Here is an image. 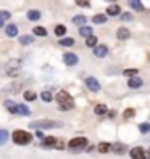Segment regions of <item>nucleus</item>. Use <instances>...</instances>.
I'll return each instance as SVG.
<instances>
[{
    "instance_id": "nucleus-14",
    "label": "nucleus",
    "mask_w": 150,
    "mask_h": 159,
    "mask_svg": "<svg viewBox=\"0 0 150 159\" xmlns=\"http://www.w3.org/2000/svg\"><path fill=\"white\" fill-rule=\"evenodd\" d=\"M129 35H131V34H129V30L124 29V27L118 29V32H117V37H118L120 41H127V39H129Z\"/></svg>"
},
{
    "instance_id": "nucleus-10",
    "label": "nucleus",
    "mask_w": 150,
    "mask_h": 159,
    "mask_svg": "<svg viewBox=\"0 0 150 159\" xmlns=\"http://www.w3.org/2000/svg\"><path fill=\"white\" fill-rule=\"evenodd\" d=\"M111 150H113L115 154H126L127 147L124 145V143H113V145H111Z\"/></svg>"
},
{
    "instance_id": "nucleus-11",
    "label": "nucleus",
    "mask_w": 150,
    "mask_h": 159,
    "mask_svg": "<svg viewBox=\"0 0 150 159\" xmlns=\"http://www.w3.org/2000/svg\"><path fill=\"white\" fill-rule=\"evenodd\" d=\"M141 85H143V80L138 78V76H134V78L129 80V87H131V89H139Z\"/></svg>"
},
{
    "instance_id": "nucleus-20",
    "label": "nucleus",
    "mask_w": 150,
    "mask_h": 159,
    "mask_svg": "<svg viewBox=\"0 0 150 159\" xmlns=\"http://www.w3.org/2000/svg\"><path fill=\"white\" fill-rule=\"evenodd\" d=\"M73 23H74V25H81V27H83V25H85V23H87V18L85 16H74L73 18Z\"/></svg>"
},
{
    "instance_id": "nucleus-28",
    "label": "nucleus",
    "mask_w": 150,
    "mask_h": 159,
    "mask_svg": "<svg viewBox=\"0 0 150 159\" xmlns=\"http://www.w3.org/2000/svg\"><path fill=\"white\" fill-rule=\"evenodd\" d=\"M34 35H46V29L44 27H34Z\"/></svg>"
},
{
    "instance_id": "nucleus-32",
    "label": "nucleus",
    "mask_w": 150,
    "mask_h": 159,
    "mask_svg": "<svg viewBox=\"0 0 150 159\" xmlns=\"http://www.w3.org/2000/svg\"><path fill=\"white\" fill-rule=\"evenodd\" d=\"M136 73H138V69H126V71H124V74H126V76H129V78H134V76H136Z\"/></svg>"
},
{
    "instance_id": "nucleus-24",
    "label": "nucleus",
    "mask_w": 150,
    "mask_h": 159,
    "mask_svg": "<svg viewBox=\"0 0 150 159\" xmlns=\"http://www.w3.org/2000/svg\"><path fill=\"white\" fill-rule=\"evenodd\" d=\"M23 97H25V101H35V99H37L35 92H32V90H27V92L23 94Z\"/></svg>"
},
{
    "instance_id": "nucleus-37",
    "label": "nucleus",
    "mask_w": 150,
    "mask_h": 159,
    "mask_svg": "<svg viewBox=\"0 0 150 159\" xmlns=\"http://www.w3.org/2000/svg\"><path fill=\"white\" fill-rule=\"evenodd\" d=\"M131 18H133L131 14H122V20H124V21H127V20H131Z\"/></svg>"
},
{
    "instance_id": "nucleus-1",
    "label": "nucleus",
    "mask_w": 150,
    "mask_h": 159,
    "mask_svg": "<svg viewBox=\"0 0 150 159\" xmlns=\"http://www.w3.org/2000/svg\"><path fill=\"white\" fill-rule=\"evenodd\" d=\"M62 122L60 120H50V119H42V120H35L30 124L32 129H37V131H42V129H55V127H62Z\"/></svg>"
},
{
    "instance_id": "nucleus-4",
    "label": "nucleus",
    "mask_w": 150,
    "mask_h": 159,
    "mask_svg": "<svg viewBox=\"0 0 150 159\" xmlns=\"http://www.w3.org/2000/svg\"><path fill=\"white\" fill-rule=\"evenodd\" d=\"M87 143H88V140L85 136H78V138H73L69 142V148L71 150H74V152H80L81 148H85L87 147Z\"/></svg>"
},
{
    "instance_id": "nucleus-36",
    "label": "nucleus",
    "mask_w": 150,
    "mask_h": 159,
    "mask_svg": "<svg viewBox=\"0 0 150 159\" xmlns=\"http://www.w3.org/2000/svg\"><path fill=\"white\" fill-rule=\"evenodd\" d=\"M80 7H90V2H78Z\"/></svg>"
},
{
    "instance_id": "nucleus-23",
    "label": "nucleus",
    "mask_w": 150,
    "mask_h": 159,
    "mask_svg": "<svg viewBox=\"0 0 150 159\" xmlns=\"http://www.w3.org/2000/svg\"><path fill=\"white\" fill-rule=\"evenodd\" d=\"M129 6L133 7L134 11H143V4L138 2V0H133V2H129Z\"/></svg>"
},
{
    "instance_id": "nucleus-38",
    "label": "nucleus",
    "mask_w": 150,
    "mask_h": 159,
    "mask_svg": "<svg viewBox=\"0 0 150 159\" xmlns=\"http://www.w3.org/2000/svg\"><path fill=\"white\" fill-rule=\"evenodd\" d=\"M0 27H4V21H2V20H0Z\"/></svg>"
},
{
    "instance_id": "nucleus-27",
    "label": "nucleus",
    "mask_w": 150,
    "mask_h": 159,
    "mask_svg": "<svg viewBox=\"0 0 150 159\" xmlns=\"http://www.w3.org/2000/svg\"><path fill=\"white\" fill-rule=\"evenodd\" d=\"M6 108L11 111V113H16V108H18V104H14L12 101H6Z\"/></svg>"
},
{
    "instance_id": "nucleus-29",
    "label": "nucleus",
    "mask_w": 150,
    "mask_h": 159,
    "mask_svg": "<svg viewBox=\"0 0 150 159\" xmlns=\"http://www.w3.org/2000/svg\"><path fill=\"white\" fill-rule=\"evenodd\" d=\"M60 44L62 46H73L74 44V39H73V37H64V39L60 41Z\"/></svg>"
},
{
    "instance_id": "nucleus-2",
    "label": "nucleus",
    "mask_w": 150,
    "mask_h": 159,
    "mask_svg": "<svg viewBox=\"0 0 150 159\" xmlns=\"http://www.w3.org/2000/svg\"><path fill=\"white\" fill-rule=\"evenodd\" d=\"M57 102H58V106L62 110H73L74 108V101H73V97L67 94L65 90H60V92H57Z\"/></svg>"
},
{
    "instance_id": "nucleus-18",
    "label": "nucleus",
    "mask_w": 150,
    "mask_h": 159,
    "mask_svg": "<svg viewBox=\"0 0 150 159\" xmlns=\"http://www.w3.org/2000/svg\"><path fill=\"white\" fill-rule=\"evenodd\" d=\"M97 150H99L101 154H106V152H110V150H111V143H99Z\"/></svg>"
},
{
    "instance_id": "nucleus-3",
    "label": "nucleus",
    "mask_w": 150,
    "mask_h": 159,
    "mask_svg": "<svg viewBox=\"0 0 150 159\" xmlns=\"http://www.w3.org/2000/svg\"><path fill=\"white\" fill-rule=\"evenodd\" d=\"M12 142L18 143V145H29L32 142V134L29 131H23V129H18L12 133Z\"/></svg>"
},
{
    "instance_id": "nucleus-35",
    "label": "nucleus",
    "mask_w": 150,
    "mask_h": 159,
    "mask_svg": "<svg viewBox=\"0 0 150 159\" xmlns=\"http://www.w3.org/2000/svg\"><path fill=\"white\" fill-rule=\"evenodd\" d=\"M11 18V12L9 11H0V20L4 21V20H9Z\"/></svg>"
},
{
    "instance_id": "nucleus-21",
    "label": "nucleus",
    "mask_w": 150,
    "mask_h": 159,
    "mask_svg": "<svg viewBox=\"0 0 150 159\" xmlns=\"http://www.w3.org/2000/svg\"><path fill=\"white\" fill-rule=\"evenodd\" d=\"M94 111H95V115H104L108 111V108H106V104H97V106L94 108Z\"/></svg>"
},
{
    "instance_id": "nucleus-5",
    "label": "nucleus",
    "mask_w": 150,
    "mask_h": 159,
    "mask_svg": "<svg viewBox=\"0 0 150 159\" xmlns=\"http://www.w3.org/2000/svg\"><path fill=\"white\" fill-rule=\"evenodd\" d=\"M129 156H131L133 159H150V154H147L141 147H134V148H131Z\"/></svg>"
},
{
    "instance_id": "nucleus-15",
    "label": "nucleus",
    "mask_w": 150,
    "mask_h": 159,
    "mask_svg": "<svg viewBox=\"0 0 150 159\" xmlns=\"http://www.w3.org/2000/svg\"><path fill=\"white\" fill-rule=\"evenodd\" d=\"M6 34L9 35V37H16L18 35V27L16 25H7L6 27Z\"/></svg>"
},
{
    "instance_id": "nucleus-31",
    "label": "nucleus",
    "mask_w": 150,
    "mask_h": 159,
    "mask_svg": "<svg viewBox=\"0 0 150 159\" xmlns=\"http://www.w3.org/2000/svg\"><path fill=\"white\" fill-rule=\"evenodd\" d=\"M41 97H42V101H44V102H51L53 101V96L50 94V92H42V96H41Z\"/></svg>"
},
{
    "instance_id": "nucleus-33",
    "label": "nucleus",
    "mask_w": 150,
    "mask_h": 159,
    "mask_svg": "<svg viewBox=\"0 0 150 159\" xmlns=\"http://www.w3.org/2000/svg\"><path fill=\"white\" fill-rule=\"evenodd\" d=\"M139 131H141V133H150V124H148V122L139 124Z\"/></svg>"
},
{
    "instance_id": "nucleus-17",
    "label": "nucleus",
    "mask_w": 150,
    "mask_h": 159,
    "mask_svg": "<svg viewBox=\"0 0 150 159\" xmlns=\"http://www.w3.org/2000/svg\"><path fill=\"white\" fill-rule=\"evenodd\" d=\"M27 18H29L30 21H37V20L41 18V12L35 11V9H34V11H29V12H27Z\"/></svg>"
},
{
    "instance_id": "nucleus-13",
    "label": "nucleus",
    "mask_w": 150,
    "mask_h": 159,
    "mask_svg": "<svg viewBox=\"0 0 150 159\" xmlns=\"http://www.w3.org/2000/svg\"><path fill=\"white\" fill-rule=\"evenodd\" d=\"M16 113H20V115H23V117H29L32 111H30V108L29 106H25V104H18V108H16Z\"/></svg>"
},
{
    "instance_id": "nucleus-19",
    "label": "nucleus",
    "mask_w": 150,
    "mask_h": 159,
    "mask_svg": "<svg viewBox=\"0 0 150 159\" xmlns=\"http://www.w3.org/2000/svg\"><path fill=\"white\" fill-rule=\"evenodd\" d=\"M20 43L21 44H32L34 43V35H21L20 37Z\"/></svg>"
},
{
    "instance_id": "nucleus-12",
    "label": "nucleus",
    "mask_w": 150,
    "mask_h": 159,
    "mask_svg": "<svg viewBox=\"0 0 150 159\" xmlns=\"http://www.w3.org/2000/svg\"><path fill=\"white\" fill-rule=\"evenodd\" d=\"M106 14H108V16H118V14H120V7L117 6V4H113V6H110L106 9Z\"/></svg>"
},
{
    "instance_id": "nucleus-8",
    "label": "nucleus",
    "mask_w": 150,
    "mask_h": 159,
    "mask_svg": "<svg viewBox=\"0 0 150 159\" xmlns=\"http://www.w3.org/2000/svg\"><path fill=\"white\" fill-rule=\"evenodd\" d=\"M94 55L97 58H104L106 55H108V46H104V44H99L94 48Z\"/></svg>"
},
{
    "instance_id": "nucleus-9",
    "label": "nucleus",
    "mask_w": 150,
    "mask_h": 159,
    "mask_svg": "<svg viewBox=\"0 0 150 159\" xmlns=\"http://www.w3.org/2000/svg\"><path fill=\"white\" fill-rule=\"evenodd\" d=\"M64 62H65V66H76L78 64V55H74V53H64Z\"/></svg>"
},
{
    "instance_id": "nucleus-6",
    "label": "nucleus",
    "mask_w": 150,
    "mask_h": 159,
    "mask_svg": "<svg viewBox=\"0 0 150 159\" xmlns=\"http://www.w3.org/2000/svg\"><path fill=\"white\" fill-rule=\"evenodd\" d=\"M85 85H87L88 90H92V92H99V89H101L99 81L95 78H92V76H88V78L85 80Z\"/></svg>"
},
{
    "instance_id": "nucleus-16",
    "label": "nucleus",
    "mask_w": 150,
    "mask_h": 159,
    "mask_svg": "<svg viewBox=\"0 0 150 159\" xmlns=\"http://www.w3.org/2000/svg\"><path fill=\"white\" fill-rule=\"evenodd\" d=\"M80 35H83V37H90V35H92V27H87V25L80 27Z\"/></svg>"
},
{
    "instance_id": "nucleus-22",
    "label": "nucleus",
    "mask_w": 150,
    "mask_h": 159,
    "mask_svg": "<svg viewBox=\"0 0 150 159\" xmlns=\"http://www.w3.org/2000/svg\"><path fill=\"white\" fill-rule=\"evenodd\" d=\"M7 140H9V133L6 129H0V145L7 143Z\"/></svg>"
},
{
    "instance_id": "nucleus-7",
    "label": "nucleus",
    "mask_w": 150,
    "mask_h": 159,
    "mask_svg": "<svg viewBox=\"0 0 150 159\" xmlns=\"http://www.w3.org/2000/svg\"><path fill=\"white\" fill-rule=\"evenodd\" d=\"M42 145H44V147H57V148H62L64 147L62 143L58 142L57 138H53V136L44 138V140H42Z\"/></svg>"
},
{
    "instance_id": "nucleus-25",
    "label": "nucleus",
    "mask_w": 150,
    "mask_h": 159,
    "mask_svg": "<svg viewBox=\"0 0 150 159\" xmlns=\"http://www.w3.org/2000/svg\"><path fill=\"white\" fill-rule=\"evenodd\" d=\"M92 21L95 23V25H99V23H104V21H106V14H95V16L92 18Z\"/></svg>"
},
{
    "instance_id": "nucleus-26",
    "label": "nucleus",
    "mask_w": 150,
    "mask_h": 159,
    "mask_svg": "<svg viewBox=\"0 0 150 159\" xmlns=\"http://www.w3.org/2000/svg\"><path fill=\"white\" fill-rule=\"evenodd\" d=\"M87 46H90V48H95V46H97V37H95V35H90V37H87Z\"/></svg>"
},
{
    "instance_id": "nucleus-30",
    "label": "nucleus",
    "mask_w": 150,
    "mask_h": 159,
    "mask_svg": "<svg viewBox=\"0 0 150 159\" xmlns=\"http://www.w3.org/2000/svg\"><path fill=\"white\" fill-rule=\"evenodd\" d=\"M65 27H64V25H57V27H55V35H64L65 34Z\"/></svg>"
},
{
    "instance_id": "nucleus-34",
    "label": "nucleus",
    "mask_w": 150,
    "mask_h": 159,
    "mask_svg": "<svg viewBox=\"0 0 150 159\" xmlns=\"http://www.w3.org/2000/svg\"><path fill=\"white\" fill-rule=\"evenodd\" d=\"M124 117H126V119H133V117H134V110L133 108H127L126 111H124Z\"/></svg>"
}]
</instances>
